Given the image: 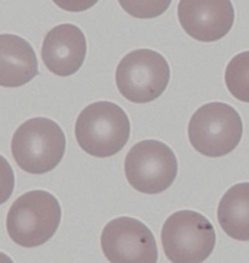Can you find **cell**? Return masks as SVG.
Wrapping results in <instances>:
<instances>
[{
  "label": "cell",
  "instance_id": "cell-12",
  "mask_svg": "<svg viewBox=\"0 0 249 263\" xmlns=\"http://www.w3.org/2000/svg\"><path fill=\"white\" fill-rule=\"evenodd\" d=\"M217 216L227 235L238 241H249V182L238 183L224 194Z\"/></svg>",
  "mask_w": 249,
  "mask_h": 263
},
{
  "label": "cell",
  "instance_id": "cell-13",
  "mask_svg": "<svg viewBox=\"0 0 249 263\" xmlns=\"http://www.w3.org/2000/svg\"><path fill=\"white\" fill-rule=\"evenodd\" d=\"M225 82L237 100L249 103V51L232 59L226 67Z\"/></svg>",
  "mask_w": 249,
  "mask_h": 263
},
{
  "label": "cell",
  "instance_id": "cell-16",
  "mask_svg": "<svg viewBox=\"0 0 249 263\" xmlns=\"http://www.w3.org/2000/svg\"><path fill=\"white\" fill-rule=\"evenodd\" d=\"M56 6L68 12H82L92 8L99 0H53Z\"/></svg>",
  "mask_w": 249,
  "mask_h": 263
},
{
  "label": "cell",
  "instance_id": "cell-2",
  "mask_svg": "<svg viewBox=\"0 0 249 263\" xmlns=\"http://www.w3.org/2000/svg\"><path fill=\"white\" fill-rule=\"evenodd\" d=\"M62 209L56 198L43 190L25 193L10 208L6 227L10 238L24 248L45 244L61 223Z\"/></svg>",
  "mask_w": 249,
  "mask_h": 263
},
{
  "label": "cell",
  "instance_id": "cell-8",
  "mask_svg": "<svg viewBox=\"0 0 249 263\" xmlns=\"http://www.w3.org/2000/svg\"><path fill=\"white\" fill-rule=\"evenodd\" d=\"M105 257L113 263H155L158 248L147 226L132 217H118L103 228L101 238Z\"/></svg>",
  "mask_w": 249,
  "mask_h": 263
},
{
  "label": "cell",
  "instance_id": "cell-3",
  "mask_svg": "<svg viewBox=\"0 0 249 263\" xmlns=\"http://www.w3.org/2000/svg\"><path fill=\"white\" fill-rule=\"evenodd\" d=\"M65 136L49 118L37 117L23 123L15 132L11 151L18 167L33 175L55 169L65 155Z\"/></svg>",
  "mask_w": 249,
  "mask_h": 263
},
{
  "label": "cell",
  "instance_id": "cell-4",
  "mask_svg": "<svg viewBox=\"0 0 249 263\" xmlns=\"http://www.w3.org/2000/svg\"><path fill=\"white\" fill-rule=\"evenodd\" d=\"M188 136L199 153L207 157H222L239 145L242 137V121L239 112L229 104H204L193 114Z\"/></svg>",
  "mask_w": 249,
  "mask_h": 263
},
{
  "label": "cell",
  "instance_id": "cell-1",
  "mask_svg": "<svg viewBox=\"0 0 249 263\" xmlns=\"http://www.w3.org/2000/svg\"><path fill=\"white\" fill-rule=\"evenodd\" d=\"M130 125L127 113L118 104L98 102L85 107L75 124L80 147L93 157L117 154L129 141Z\"/></svg>",
  "mask_w": 249,
  "mask_h": 263
},
{
  "label": "cell",
  "instance_id": "cell-5",
  "mask_svg": "<svg viewBox=\"0 0 249 263\" xmlns=\"http://www.w3.org/2000/svg\"><path fill=\"white\" fill-rule=\"evenodd\" d=\"M216 235L210 221L194 211L173 214L162 229V245L174 263H200L213 254Z\"/></svg>",
  "mask_w": 249,
  "mask_h": 263
},
{
  "label": "cell",
  "instance_id": "cell-6",
  "mask_svg": "<svg viewBox=\"0 0 249 263\" xmlns=\"http://www.w3.org/2000/svg\"><path fill=\"white\" fill-rule=\"evenodd\" d=\"M170 68L164 56L150 49L131 51L116 69V84L121 95L136 104L155 101L166 91Z\"/></svg>",
  "mask_w": 249,
  "mask_h": 263
},
{
  "label": "cell",
  "instance_id": "cell-15",
  "mask_svg": "<svg viewBox=\"0 0 249 263\" xmlns=\"http://www.w3.org/2000/svg\"><path fill=\"white\" fill-rule=\"evenodd\" d=\"M15 186V177L9 162L0 155V205L7 202Z\"/></svg>",
  "mask_w": 249,
  "mask_h": 263
},
{
  "label": "cell",
  "instance_id": "cell-10",
  "mask_svg": "<svg viewBox=\"0 0 249 263\" xmlns=\"http://www.w3.org/2000/svg\"><path fill=\"white\" fill-rule=\"evenodd\" d=\"M41 55L52 73L62 77L72 76L80 69L87 55L83 31L71 24L52 28L43 41Z\"/></svg>",
  "mask_w": 249,
  "mask_h": 263
},
{
  "label": "cell",
  "instance_id": "cell-9",
  "mask_svg": "<svg viewBox=\"0 0 249 263\" xmlns=\"http://www.w3.org/2000/svg\"><path fill=\"white\" fill-rule=\"evenodd\" d=\"M177 15L185 32L201 42L220 40L235 22L231 0H180Z\"/></svg>",
  "mask_w": 249,
  "mask_h": 263
},
{
  "label": "cell",
  "instance_id": "cell-7",
  "mask_svg": "<svg viewBox=\"0 0 249 263\" xmlns=\"http://www.w3.org/2000/svg\"><path fill=\"white\" fill-rule=\"evenodd\" d=\"M177 172L175 152L162 141H140L130 148L125 160L129 184L144 194L164 192L176 180Z\"/></svg>",
  "mask_w": 249,
  "mask_h": 263
},
{
  "label": "cell",
  "instance_id": "cell-11",
  "mask_svg": "<svg viewBox=\"0 0 249 263\" xmlns=\"http://www.w3.org/2000/svg\"><path fill=\"white\" fill-rule=\"evenodd\" d=\"M39 74L32 46L15 34H0V86L17 88Z\"/></svg>",
  "mask_w": 249,
  "mask_h": 263
},
{
  "label": "cell",
  "instance_id": "cell-14",
  "mask_svg": "<svg viewBox=\"0 0 249 263\" xmlns=\"http://www.w3.org/2000/svg\"><path fill=\"white\" fill-rule=\"evenodd\" d=\"M121 7L131 17L153 19L163 15L173 0H118Z\"/></svg>",
  "mask_w": 249,
  "mask_h": 263
}]
</instances>
